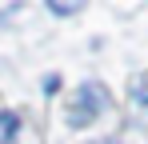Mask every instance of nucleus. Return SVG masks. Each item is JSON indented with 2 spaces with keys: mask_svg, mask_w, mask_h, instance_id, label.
<instances>
[{
  "mask_svg": "<svg viewBox=\"0 0 148 144\" xmlns=\"http://www.w3.org/2000/svg\"><path fill=\"white\" fill-rule=\"evenodd\" d=\"M100 108H104V88H100V84H84V88L76 92L72 108H68V120H72V124H88Z\"/></svg>",
  "mask_w": 148,
  "mask_h": 144,
  "instance_id": "nucleus-1",
  "label": "nucleus"
},
{
  "mask_svg": "<svg viewBox=\"0 0 148 144\" xmlns=\"http://www.w3.org/2000/svg\"><path fill=\"white\" fill-rule=\"evenodd\" d=\"M16 132H20V120L12 116V112H0V144H12Z\"/></svg>",
  "mask_w": 148,
  "mask_h": 144,
  "instance_id": "nucleus-2",
  "label": "nucleus"
},
{
  "mask_svg": "<svg viewBox=\"0 0 148 144\" xmlns=\"http://www.w3.org/2000/svg\"><path fill=\"white\" fill-rule=\"evenodd\" d=\"M52 12L56 16H72V12H80V4H52Z\"/></svg>",
  "mask_w": 148,
  "mask_h": 144,
  "instance_id": "nucleus-3",
  "label": "nucleus"
}]
</instances>
